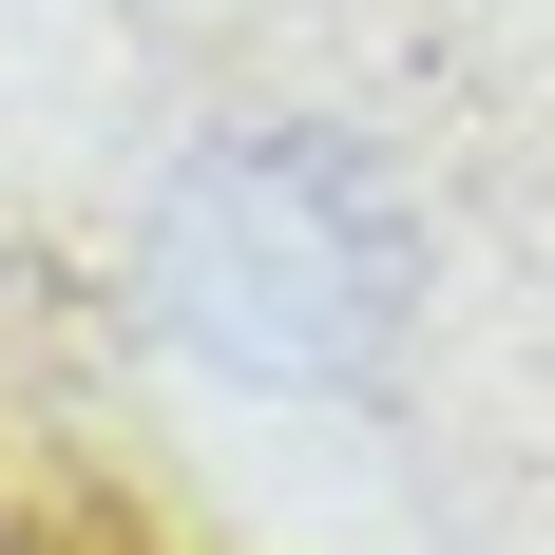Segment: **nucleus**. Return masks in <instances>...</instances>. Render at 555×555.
<instances>
[{"label":"nucleus","instance_id":"nucleus-2","mask_svg":"<svg viewBox=\"0 0 555 555\" xmlns=\"http://www.w3.org/2000/svg\"><path fill=\"white\" fill-rule=\"evenodd\" d=\"M0 555H20V537H0Z\"/></svg>","mask_w":555,"mask_h":555},{"label":"nucleus","instance_id":"nucleus-1","mask_svg":"<svg viewBox=\"0 0 555 555\" xmlns=\"http://www.w3.org/2000/svg\"><path fill=\"white\" fill-rule=\"evenodd\" d=\"M134 249H154V326L211 345L230 384H402L441 211L345 115H230L172 154Z\"/></svg>","mask_w":555,"mask_h":555}]
</instances>
